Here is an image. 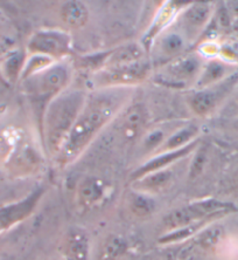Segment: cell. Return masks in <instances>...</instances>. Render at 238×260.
Wrapping results in <instances>:
<instances>
[{"instance_id":"cell-1","label":"cell","mask_w":238,"mask_h":260,"mask_svg":"<svg viewBox=\"0 0 238 260\" xmlns=\"http://www.w3.org/2000/svg\"><path fill=\"white\" fill-rule=\"evenodd\" d=\"M119 103L121 100L116 95L103 94L84 106L61 150L62 162H70L77 157L114 115Z\"/></svg>"},{"instance_id":"cell-2","label":"cell","mask_w":238,"mask_h":260,"mask_svg":"<svg viewBox=\"0 0 238 260\" xmlns=\"http://www.w3.org/2000/svg\"><path fill=\"white\" fill-rule=\"evenodd\" d=\"M84 96L81 91H70L55 98L45 117V135L53 155L62 150L76 120L82 112Z\"/></svg>"},{"instance_id":"cell-3","label":"cell","mask_w":238,"mask_h":260,"mask_svg":"<svg viewBox=\"0 0 238 260\" xmlns=\"http://www.w3.org/2000/svg\"><path fill=\"white\" fill-rule=\"evenodd\" d=\"M228 209H230L228 204L215 200L190 203V204L173 210L164 218V230L168 233L200 223V221H210L214 217L222 215Z\"/></svg>"},{"instance_id":"cell-4","label":"cell","mask_w":238,"mask_h":260,"mask_svg":"<svg viewBox=\"0 0 238 260\" xmlns=\"http://www.w3.org/2000/svg\"><path fill=\"white\" fill-rule=\"evenodd\" d=\"M42 190L33 191L22 200L0 208V235L32 215L42 196Z\"/></svg>"},{"instance_id":"cell-5","label":"cell","mask_w":238,"mask_h":260,"mask_svg":"<svg viewBox=\"0 0 238 260\" xmlns=\"http://www.w3.org/2000/svg\"><path fill=\"white\" fill-rule=\"evenodd\" d=\"M235 82L236 78H232L224 82L223 85L213 88V89L201 90L194 94V96L190 99L191 108L199 115H206V114L210 113L220 103L222 99L229 93V90H231Z\"/></svg>"},{"instance_id":"cell-6","label":"cell","mask_w":238,"mask_h":260,"mask_svg":"<svg viewBox=\"0 0 238 260\" xmlns=\"http://www.w3.org/2000/svg\"><path fill=\"white\" fill-rule=\"evenodd\" d=\"M69 48V38L62 33L42 32L33 37L29 49L39 54L62 55Z\"/></svg>"},{"instance_id":"cell-7","label":"cell","mask_w":238,"mask_h":260,"mask_svg":"<svg viewBox=\"0 0 238 260\" xmlns=\"http://www.w3.org/2000/svg\"><path fill=\"white\" fill-rule=\"evenodd\" d=\"M105 194V184L102 179L87 177L80 183L76 191V201L81 209L88 210L97 205Z\"/></svg>"},{"instance_id":"cell-8","label":"cell","mask_w":238,"mask_h":260,"mask_svg":"<svg viewBox=\"0 0 238 260\" xmlns=\"http://www.w3.org/2000/svg\"><path fill=\"white\" fill-rule=\"evenodd\" d=\"M146 122V112L143 106L130 107L119 120L118 132L126 141H132L139 135Z\"/></svg>"},{"instance_id":"cell-9","label":"cell","mask_w":238,"mask_h":260,"mask_svg":"<svg viewBox=\"0 0 238 260\" xmlns=\"http://www.w3.org/2000/svg\"><path fill=\"white\" fill-rule=\"evenodd\" d=\"M63 252L67 260H88L89 240L83 230L72 229L63 242Z\"/></svg>"},{"instance_id":"cell-10","label":"cell","mask_w":238,"mask_h":260,"mask_svg":"<svg viewBox=\"0 0 238 260\" xmlns=\"http://www.w3.org/2000/svg\"><path fill=\"white\" fill-rule=\"evenodd\" d=\"M196 144H197L196 142L189 143V144L185 145V147L176 149V150H174V151H170V152H167V154L159 156V157L151 159L149 162L146 163L145 166L141 167L140 169H138L136 173L133 174L132 178L137 181V179H139L140 177H143V176H145V175L165 169V167H167L168 164H171L174 162V160L181 158V157H183V156L189 154V152L193 150Z\"/></svg>"},{"instance_id":"cell-11","label":"cell","mask_w":238,"mask_h":260,"mask_svg":"<svg viewBox=\"0 0 238 260\" xmlns=\"http://www.w3.org/2000/svg\"><path fill=\"white\" fill-rule=\"evenodd\" d=\"M67 80L68 73L66 68L55 67L46 71L40 75L39 81L36 82V93L40 94V96L55 94L62 89Z\"/></svg>"},{"instance_id":"cell-12","label":"cell","mask_w":238,"mask_h":260,"mask_svg":"<svg viewBox=\"0 0 238 260\" xmlns=\"http://www.w3.org/2000/svg\"><path fill=\"white\" fill-rule=\"evenodd\" d=\"M145 68L141 64L130 63L124 66H116L103 75L106 83H129L137 82L144 79Z\"/></svg>"},{"instance_id":"cell-13","label":"cell","mask_w":238,"mask_h":260,"mask_svg":"<svg viewBox=\"0 0 238 260\" xmlns=\"http://www.w3.org/2000/svg\"><path fill=\"white\" fill-rule=\"evenodd\" d=\"M172 181V173L170 170L163 169L154 173L147 174L137 179V190L143 193H155L166 189Z\"/></svg>"},{"instance_id":"cell-14","label":"cell","mask_w":238,"mask_h":260,"mask_svg":"<svg viewBox=\"0 0 238 260\" xmlns=\"http://www.w3.org/2000/svg\"><path fill=\"white\" fill-rule=\"evenodd\" d=\"M61 17L64 24L72 28H80L87 24L89 12L84 4L80 2H68L62 6Z\"/></svg>"},{"instance_id":"cell-15","label":"cell","mask_w":238,"mask_h":260,"mask_svg":"<svg viewBox=\"0 0 238 260\" xmlns=\"http://www.w3.org/2000/svg\"><path fill=\"white\" fill-rule=\"evenodd\" d=\"M128 206L130 212L137 218H147L154 212L155 203L148 194L143 192H132L129 196Z\"/></svg>"},{"instance_id":"cell-16","label":"cell","mask_w":238,"mask_h":260,"mask_svg":"<svg viewBox=\"0 0 238 260\" xmlns=\"http://www.w3.org/2000/svg\"><path fill=\"white\" fill-rule=\"evenodd\" d=\"M128 250V243L119 236H111L102 244L97 260H118Z\"/></svg>"},{"instance_id":"cell-17","label":"cell","mask_w":238,"mask_h":260,"mask_svg":"<svg viewBox=\"0 0 238 260\" xmlns=\"http://www.w3.org/2000/svg\"><path fill=\"white\" fill-rule=\"evenodd\" d=\"M141 56V49L137 45H130L126 47L118 49L113 55L111 56V63L116 66H124V64L134 63Z\"/></svg>"},{"instance_id":"cell-18","label":"cell","mask_w":238,"mask_h":260,"mask_svg":"<svg viewBox=\"0 0 238 260\" xmlns=\"http://www.w3.org/2000/svg\"><path fill=\"white\" fill-rule=\"evenodd\" d=\"M199 70V61L195 58H186L174 62L170 68L171 74L180 79H188Z\"/></svg>"},{"instance_id":"cell-19","label":"cell","mask_w":238,"mask_h":260,"mask_svg":"<svg viewBox=\"0 0 238 260\" xmlns=\"http://www.w3.org/2000/svg\"><path fill=\"white\" fill-rule=\"evenodd\" d=\"M210 14V7L207 4H195L187 11L185 15L188 24L193 26H202L208 20Z\"/></svg>"},{"instance_id":"cell-20","label":"cell","mask_w":238,"mask_h":260,"mask_svg":"<svg viewBox=\"0 0 238 260\" xmlns=\"http://www.w3.org/2000/svg\"><path fill=\"white\" fill-rule=\"evenodd\" d=\"M196 134L197 127H195V125H190V127L180 130V132L174 134V135L168 139L166 142V147L167 149H180L185 147V145H187L188 141H190L194 136H196Z\"/></svg>"},{"instance_id":"cell-21","label":"cell","mask_w":238,"mask_h":260,"mask_svg":"<svg viewBox=\"0 0 238 260\" xmlns=\"http://www.w3.org/2000/svg\"><path fill=\"white\" fill-rule=\"evenodd\" d=\"M222 237H223V229L220 226H214L212 229H207L205 232H202L200 242H201L202 247L210 248L220 243Z\"/></svg>"},{"instance_id":"cell-22","label":"cell","mask_w":238,"mask_h":260,"mask_svg":"<svg viewBox=\"0 0 238 260\" xmlns=\"http://www.w3.org/2000/svg\"><path fill=\"white\" fill-rule=\"evenodd\" d=\"M206 159H207L206 150L201 149V150H200L196 154V156H195L193 164H191V167H190L189 176L191 178H196L197 176L202 173L203 167H205V164H206Z\"/></svg>"},{"instance_id":"cell-23","label":"cell","mask_w":238,"mask_h":260,"mask_svg":"<svg viewBox=\"0 0 238 260\" xmlns=\"http://www.w3.org/2000/svg\"><path fill=\"white\" fill-rule=\"evenodd\" d=\"M182 47V41L178 36H171L168 37L164 43V49L168 54H173V53L179 52Z\"/></svg>"},{"instance_id":"cell-24","label":"cell","mask_w":238,"mask_h":260,"mask_svg":"<svg viewBox=\"0 0 238 260\" xmlns=\"http://www.w3.org/2000/svg\"><path fill=\"white\" fill-rule=\"evenodd\" d=\"M20 62H21V60L18 55L13 56V58H11L9 61H7V63L5 66V71L10 78H12L13 75L17 74L19 71V66H20Z\"/></svg>"},{"instance_id":"cell-25","label":"cell","mask_w":238,"mask_h":260,"mask_svg":"<svg viewBox=\"0 0 238 260\" xmlns=\"http://www.w3.org/2000/svg\"><path fill=\"white\" fill-rule=\"evenodd\" d=\"M236 184H237V186H238V176H237V179H236Z\"/></svg>"},{"instance_id":"cell-26","label":"cell","mask_w":238,"mask_h":260,"mask_svg":"<svg viewBox=\"0 0 238 260\" xmlns=\"http://www.w3.org/2000/svg\"><path fill=\"white\" fill-rule=\"evenodd\" d=\"M236 105H237V109H238V99H237V101H236Z\"/></svg>"}]
</instances>
